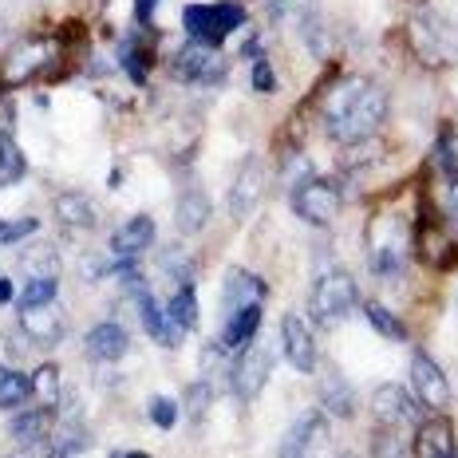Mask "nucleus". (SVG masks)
Instances as JSON below:
<instances>
[{
	"instance_id": "obj_1",
	"label": "nucleus",
	"mask_w": 458,
	"mask_h": 458,
	"mask_svg": "<svg viewBox=\"0 0 458 458\" xmlns=\"http://www.w3.org/2000/svg\"><path fill=\"white\" fill-rule=\"evenodd\" d=\"M387 91L368 75H336L324 88L317 114L324 135L340 147H360L384 127L387 119Z\"/></svg>"
},
{
	"instance_id": "obj_2",
	"label": "nucleus",
	"mask_w": 458,
	"mask_h": 458,
	"mask_svg": "<svg viewBox=\"0 0 458 458\" xmlns=\"http://www.w3.org/2000/svg\"><path fill=\"white\" fill-rule=\"evenodd\" d=\"M415 257V225L395 209L371 217L368 225V261L376 276H399Z\"/></svg>"
},
{
	"instance_id": "obj_3",
	"label": "nucleus",
	"mask_w": 458,
	"mask_h": 458,
	"mask_svg": "<svg viewBox=\"0 0 458 458\" xmlns=\"http://www.w3.org/2000/svg\"><path fill=\"white\" fill-rule=\"evenodd\" d=\"M407 44H411L415 60L431 72L458 68V24L435 13H419L407 24Z\"/></svg>"
},
{
	"instance_id": "obj_4",
	"label": "nucleus",
	"mask_w": 458,
	"mask_h": 458,
	"mask_svg": "<svg viewBox=\"0 0 458 458\" xmlns=\"http://www.w3.org/2000/svg\"><path fill=\"white\" fill-rule=\"evenodd\" d=\"M55 64H60V40H52V36L16 40L0 60V88H24L36 75L52 72Z\"/></svg>"
},
{
	"instance_id": "obj_5",
	"label": "nucleus",
	"mask_w": 458,
	"mask_h": 458,
	"mask_svg": "<svg viewBox=\"0 0 458 458\" xmlns=\"http://www.w3.org/2000/svg\"><path fill=\"white\" fill-rule=\"evenodd\" d=\"M360 304V289L352 281V273L344 269H324L317 281H312V293H309V312L312 320L332 328V324L348 320Z\"/></svg>"
},
{
	"instance_id": "obj_6",
	"label": "nucleus",
	"mask_w": 458,
	"mask_h": 458,
	"mask_svg": "<svg viewBox=\"0 0 458 458\" xmlns=\"http://www.w3.org/2000/svg\"><path fill=\"white\" fill-rule=\"evenodd\" d=\"M245 24V4L242 0H214V4H190L182 13V28L190 40L222 47V40L229 32Z\"/></svg>"
},
{
	"instance_id": "obj_7",
	"label": "nucleus",
	"mask_w": 458,
	"mask_h": 458,
	"mask_svg": "<svg viewBox=\"0 0 458 458\" xmlns=\"http://www.w3.org/2000/svg\"><path fill=\"white\" fill-rule=\"evenodd\" d=\"M170 75L178 83H198V88H209V83H222L225 80V60L217 47L190 40L182 44L174 55H170Z\"/></svg>"
},
{
	"instance_id": "obj_8",
	"label": "nucleus",
	"mask_w": 458,
	"mask_h": 458,
	"mask_svg": "<svg viewBox=\"0 0 458 458\" xmlns=\"http://www.w3.org/2000/svg\"><path fill=\"white\" fill-rule=\"evenodd\" d=\"M340 186L328 182V178H304V182L293 190V214L309 225H328L332 217L340 214Z\"/></svg>"
},
{
	"instance_id": "obj_9",
	"label": "nucleus",
	"mask_w": 458,
	"mask_h": 458,
	"mask_svg": "<svg viewBox=\"0 0 458 458\" xmlns=\"http://www.w3.org/2000/svg\"><path fill=\"white\" fill-rule=\"evenodd\" d=\"M371 419L384 427H411V431H419L423 427V403L407 387L384 384L371 395Z\"/></svg>"
},
{
	"instance_id": "obj_10",
	"label": "nucleus",
	"mask_w": 458,
	"mask_h": 458,
	"mask_svg": "<svg viewBox=\"0 0 458 458\" xmlns=\"http://www.w3.org/2000/svg\"><path fill=\"white\" fill-rule=\"evenodd\" d=\"M269 371H273V352H269V344H245L242 352H237V360H233V368H229V379H233V391L242 399H253V395H261V387L269 384Z\"/></svg>"
},
{
	"instance_id": "obj_11",
	"label": "nucleus",
	"mask_w": 458,
	"mask_h": 458,
	"mask_svg": "<svg viewBox=\"0 0 458 458\" xmlns=\"http://www.w3.org/2000/svg\"><path fill=\"white\" fill-rule=\"evenodd\" d=\"M411 395L423 407H431V411H446L451 407V379H446V371L427 352H415L411 360Z\"/></svg>"
},
{
	"instance_id": "obj_12",
	"label": "nucleus",
	"mask_w": 458,
	"mask_h": 458,
	"mask_svg": "<svg viewBox=\"0 0 458 458\" xmlns=\"http://www.w3.org/2000/svg\"><path fill=\"white\" fill-rule=\"evenodd\" d=\"M281 348H284V360H289L301 376H312V371H317V364H320L317 336H312V328L297 317V312H284V320H281Z\"/></svg>"
},
{
	"instance_id": "obj_13",
	"label": "nucleus",
	"mask_w": 458,
	"mask_h": 458,
	"mask_svg": "<svg viewBox=\"0 0 458 458\" xmlns=\"http://www.w3.org/2000/svg\"><path fill=\"white\" fill-rule=\"evenodd\" d=\"M135 309H139V320H142V328H147V336L155 344H162V348H178V344H182L186 328H178L174 317L155 301V293H150L147 284L135 289Z\"/></svg>"
},
{
	"instance_id": "obj_14",
	"label": "nucleus",
	"mask_w": 458,
	"mask_h": 458,
	"mask_svg": "<svg viewBox=\"0 0 458 458\" xmlns=\"http://www.w3.org/2000/svg\"><path fill=\"white\" fill-rule=\"evenodd\" d=\"M328 443V411H304L281 443V458H312Z\"/></svg>"
},
{
	"instance_id": "obj_15",
	"label": "nucleus",
	"mask_w": 458,
	"mask_h": 458,
	"mask_svg": "<svg viewBox=\"0 0 458 458\" xmlns=\"http://www.w3.org/2000/svg\"><path fill=\"white\" fill-rule=\"evenodd\" d=\"M127 348H131V336L119 320H99L88 332V340H83V352L95 364H114V360L127 356Z\"/></svg>"
},
{
	"instance_id": "obj_16",
	"label": "nucleus",
	"mask_w": 458,
	"mask_h": 458,
	"mask_svg": "<svg viewBox=\"0 0 458 458\" xmlns=\"http://www.w3.org/2000/svg\"><path fill=\"white\" fill-rule=\"evenodd\" d=\"M265 297H269V284H265L257 273L242 269V265H233V269L225 273V284H222V304H225V312L250 309V304H265Z\"/></svg>"
},
{
	"instance_id": "obj_17",
	"label": "nucleus",
	"mask_w": 458,
	"mask_h": 458,
	"mask_svg": "<svg viewBox=\"0 0 458 458\" xmlns=\"http://www.w3.org/2000/svg\"><path fill=\"white\" fill-rule=\"evenodd\" d=\"M415 458H458L454 427L451 419H443V411L423 419V427L415 431Z\"/></svg>"
},
{
	"instance_id": "obj_18",
	"label": "nucleus",
	"mask_w": 458,
	"mask_h": 458,
	"mask_svg": "<svg viewBox=\"0 0 458 458\" xmlns=\"http://www.w3.org/2000/svg\"><path fill=\"white\" fill-rule=\"evenodd\" d=\"M261 190H265V170L257 158H245V166L237 170L233 186H229V209L237 217H250V209L261 202Z\"/></svg>"
},
{
	"instance_id": "obj_19",
	"label": "nucleus",
	"mask_w": 458,
	"mask_h": 458,
	"mask_svg": "<svg viewBox=\"0 0 458 458\" xmlns=\"http://www.w3.org/2000/svg\"><path fill=\"white\" fill-rule=\"evenodd\" d=\"M155 245V222L147 214H135L127 217L119 229L111 233V253L114 257H139Z\"/></svg>"
},
{
	"instance_id": "obj_20",
	"label": "nucleus",
	"mask_w": 458,
	"mask_h": 458,
	"mask_svg": "<svg viewBox=\"0 0 458 458\" xmlns=\"http://www.w3.org/2000/svg\"><path fill=\"white\" fill-rule=\"evenodd\" d=\"M371 454L376 458H415V431L411 427H384L371 431Z\"/></svg>"
},
{
	"instance_id": "obj_21",
	"label": "nucleus",
	"mask_w": 458,
	"mask_h": 458,
	"mask_svg": "<svg viewBox=\"0 0 458 458\" xmlns=\"http://www.w3.org/2000/svg\"><path fill=\"white\" fill-rule=\"evenodd\" d=\"M261 312H265V304H250V309L225 312V328H222L225 348H245V344L257 336V328H261Z\"/></svg>"
},
{
	"instance_id": "obj_22",
	"label": "nucleus",
	"mask_w": 458,
	"mask_h": 458,
	"mask_svg": "<svg viewBox=\"0 0 458 458\" xmlns=\"http://www.w3.org/2000/svg\"><path fill=\"white\" fill-rule=\"evenodd\" d=\"M174 222H178L182 233H198V229H206V222H209V198H206L202 186L182 190L178 209H174Z\"/></svg>"
},
{
	"instance_id": "obj_23",
	"label": "nucleus",
	"mask_w": 458,
	"mask_h": 458,
	"mask_svg": "<svg viewBox=\"0 0 458 458\" xmlns=\"http://www.w3.org/2000/svg\"><path fill=\"white\" fill-rule=\"evenodd\" d=\"M21 324H24V332L32 340H40V344H55L64 336V317L55 312V304H47V309H28L21 312Z\"/></svg>"
},
{
	"instance_id": "obj_24",
	"label": "nucleus",
	"mask_w": 458,
	"mask_h": 458,
	"mask_svg": "<svg viewBox=\"0 0 458 458\" xmlns=\"http://www.w3.org/2000/svg\"><path fill=\"white\" fill-rule=\"evenodd\" d=\"M28 399H32V376L0 364V411H16Z\"/></svg>"
},
{
	"instance_id": "obj_25",
	"label": "nucleus",
	"mask_w": 458,
	"mask_h": 458,
	"mask_svg": "<svg viewBox=\"0 0 458 458\" xmlns=\"http://www.w3.org/2000/svg\"><path fill=\"white\" fill-rule=\"evenodd\" d=\"M28 174V158L16 147L13 127H0V186H16Z\"/></svg>"
},
{
	"instance_id": "obj_26",
	"label": "nucleus",
	"mask_w": 458,
	"mask_h": 458,
	"mask_svg": "<svg viewBox=\"0 0 458 458\" xmlns=\"http://www.w3.org/2000/svg\"><path fill=\"white\" fill-rule=\"evenodd\" d=\"M47 431H52V411H44V407L40 411H21L13 419V438L21 446H32V451L47 438Z\"/></svg>"
},
{
	"instance_id": "obj_27",
	"label": "nucleus",
	"mask_w": 458,
	"mask_h": 458,
	"mask_svg": "<svg viewBox=\"0 0 458 458\" xmlns=\"http://www.w3.org/2000/svg\"><path fill=\"white\" fill-rule=\"evenodd\" d=\"M55 222L68 229H88L95 222V209L83 194H60L55 198Z\"/></svg>"
},
{
	"instance_id": "obj_28",
	"label": "nucleus",
	"mask_w": 458,
	"mask_h": 458,
	"mask_svg": "<svg viewBox=\"0 0 458 458\" xmlns=\"http://www.w3.org/2000/svg\"><path fill=\"white\" fill-rule=\"evenodd\" d=\"M55 289H60L55 276H28L24 293H16V309H47V304H55Z\"/></svg>"
},
{
	"instance_id": "obj_29",
	"label": "nucleus",
	"mask_w": 458,
	"mask_h": 458,
	"mask_svg": "<svg viewBox=\"0 0 458 458\" xmlns=\"http://www.w3.org/2000/svg\"><path fill=\"white\" fill-rule=\"evenodd\" d=\"M166 312L174 317L178 328H186V332H190V328H198V312H202V309H198V293H194V284H178V293L166 301Z\"/></svg>"
},
{
	"instance_id": "obj_30",
	"label": "nucleus",
	"mask_w": 458,
	"mask_h": 458,
	"mask_svg": "<svg viewBox=\"0 0 458 458\" xmlns=\"http://www.w3.org/2000/svg\"><path fill=\"white\" fill-rule=\"evenodd\" d=\"M364 317H368L371 328H376L379 336H387L391 344H403V340H407L403 320H399L391 309H384V304H379V301H368V304H364Z\"/></svg>"
},
{
	"instance_id": "obj_31",
	"label": "nucleus",
	"mask_w": 458,
	"mask_h": 458,
	"mask_svg": "<svg viewBox=\"0 0 458 458\" xmlns=\"http://www.w3.org/2000/svg\"><path fill=\"white\" fill-rule=\"evenodd\" d=\"M32 395L40 399V407L44 411H55V407H60V368L55 364H44L40 371H36L32 376Z\"/></svg>"
},
{
	"instance_id": "obj_32",
	"label": "nucleus",
	"mask_w": 458,
	"mask_h": 458,
	"mask_svg": "<svg viewBox=\"0 0 458 458\" xmlns=\"http://www.w3.org/2000/svg\"><path fill=\"white\" fill-rule=\"evenodd\" d=\"M150 64H155V55H150V44H147V40H139V36H135V44L123 47V68H127V75H131L135 83L147 80Z\"/></svg>"
},
{
	"instance_id": "obj_33",
	"label": "nucleus",
	"mask_w": 458,
	"mask_h": 458,
	"mask_svg": "<svg viewBox=\"0 0 458 458\" xmlns=\"http://www.w3.org/2000/svg\"><path fill=\"white\" fill-rule=\"evenodd\" d=\"M147 415H150V423L158 427V431H170V427L178 423V399H170V395H155L147 403Z\"/></svg>"
},
{
	"instance_id": "obj_34",
	"label": "nucleus",
	"mask_w": 458,
	"mask_h": 458,
	"mask_svg": "<svg viewBox=\"0 0 458 458\" xmlns=\"http://www.w3.org/2000/svg\"><path fill=\"white\" fill-rule=\"evenodd\" d=\"M28 269H32V276H55V250L52 245H32V250L24 253Z\"/></svg>"
},
{
	"instance_id": "obj_35",
	"label": "nucleus",
	"mask_w": 458,
	"mask_h": 458,
	"mask_svg": "<svg viewBox=\"0 0 458 458\" xmlns=\"http://www.w3.org/2000/svg\"><path fill=\"white\" fill-rule=\"evenodd\" d=\"M324 411L328 415H352V391L344 387V384H332L328 387V395H324Z\"/></svg>"
},
{
	"instance_id": "obj_36",
	"label": "nucleus",
	"mask_w": 458,
	"mask_h": 458,
	"mask_svg": "<svg viewBox=\"0 0 458 458\" xmlns=\"http://www.w3.org/2000/svg\"><path fill=\"white\" fill-rule=\"evenodd\" d=\"M253 91H276V75H273V68H269V60L265 55H257L253 60Z\"/></svg>"
},
{
	"instance_id": "obj_37",
	"label": "nucleus",
	"mask_w": 458,
	"mask_h": 458,
	"mask_svg": "<svg viewBox=\"0 0 458 458\" xmlns=\"http://www.w3.org/2000/svg\"><path fill=\"white\" fill-rule=\"evenodd\" d=\"M36 229V217H21V222H4L0 225V242L4 245H13V242H21V237H28Z\"/></svg>"
},
{
	"instance_id": "obj_38",
	"label": "nucleus",
	"mask_w": 458,
	"mask_h": 458,
	"mask_svg": "<svg viewBox=\"0 0 458 458\" xmlns=\"http://www.w3.org/2000/svg\"><path fill=\"white\" fill-rule=\"evenodd\" d=\"M443 209L451 222H458V170L451 174V182H446V198H443Z\"/></svg>"
},
{
	"instance_id": "obj_39",
	"label": "nucleus",
	"mask_w": 458,
	"mask_h": 458,
	"mask_svg": "<svg viewBox=\"0 0 458 458\" xmlns=\"http://www.w3.org/2000/svg\"><path fill=\"white\" fill-rule=\"evenodd\" d=\"M155 4L158 0H135V16H139L142 28H150V13H155Z\"/></svg>"
},
{
	"instance_id": "obj_40",
	"label": "nucleus",
	"mask_w": 458,
	"mask_h": 458,
	"mask_svg": "<svg viewBox=\"0 0 458 458\" xmlns=\"http://www.w3.org/2000/svg\"><path fill=\"white\" fill-rule=\"evenodd\" d=\"M8 301H16V284L4 276V281H0V304H8Z\"/></svg>"
},
{
	"instance_id": "obj_41",
	"label": "nucleus",
	"mask_w": 458,
	"mask_h": 458,
	"mask_svg": "<svg viewBox=\"0 0 458 458\" xmlns=\"http://www.w3.org/2000/svg\"><path fill=\"white\" fill-rule=\"evenodd\" d=\"M36 458H68V451H64V446H36Z\"/></svg>"
},
{
	"instance_id": "obj_42",
	"label": "nucleus",
	"mask_w": 458,
	"mask_h": 458,
	"mask_svg": "<svg viewBox=\"0 0 458 458\" xmlns=\"http://www.w3.org/2000/svg\"><path fill=\"white\" fill-rule=\"evenodd\" d=\"M119 458H150V454H142V451H131V454H119Z\"/></svg>"
}]
</instances>
